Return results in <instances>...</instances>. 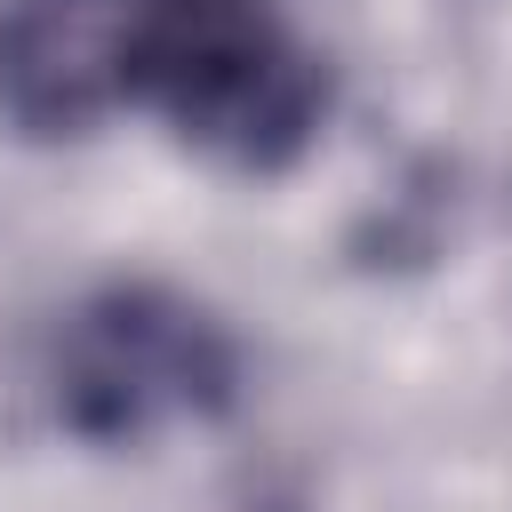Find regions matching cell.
I'll return each instance as SVG.
<instances>
[{
    "label": "cell",
    "mask_w": 512,
    "mask_h": 512,
    "mask_svg": "<svg viewBox=\"0 0 512 512\" xmlns=\"http://www.w3.org/2000/svg\"><path fill=\"white\" fill-rule=\"evenodd\" d=\"M232 400V328L160 280H112L80 296L48 344V416L88 448H144L176 424H216Z\"/></svg>",
    "instance_id": "cell-2"
},
{
    "label": "cell",
    "mask_w": 512,
    "mask_h": 512,
    "mask_svg": "<svg viewBox=\"0 0 512 512\" xmlns=\"http://www.w3.org/2000/svg\"><path fill=\"white\" fill-rule=\"evenodd\" d=\"M112 96L216 168L280 176L328 112V64L264 0H144L112 32Z\"/></svg>",
    "instance_id": "cell-1"
}]
</instances>
